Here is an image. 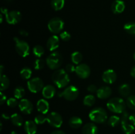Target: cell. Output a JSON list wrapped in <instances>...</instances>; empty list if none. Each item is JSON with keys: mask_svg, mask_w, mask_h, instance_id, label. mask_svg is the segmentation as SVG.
Segmentation results:
<instances>
[{"mask_svg": "<svg viewBox=\"0 0 135 134\" xmlns=\"http://www.w3.org/2000/svg\"><path fill=\"white\" fill-rule=\"evenodd\" d=\"M52 80L57 87L63 88L68 85L70 78L67 71L63 69H57L53 73Z\"/></svg>", "mask_w": 135, "mask_h": 134, "instance_id": "obj_1", "label": "cell"}, {"mask_svg": "<svg viewBox=\"0 0 135 134\" xmlns=\"http://www.w3.org/2000/svg\"><path fill=\"white\" fill-rule=\"evenodd\" d=\"M126 105L125 101L119 97H114L109 100L107 103V107L113 113L122 114L125 111Z\"/></svg>", "mask_w": 135, "mask_h": 134, "instance_id": "obj_2", "label": "cell"}, {"mask_svg": "<svg viewBox=\"0 0 135 134\" xmlns=\"http://www.w3.org/2000/svg\"><path fill=\"white\" fill-rule=\"evenodd\" d=\"M89 118L94 123H103L108 119V114L103 108L97 107L90 112Z\"/></svg>", "mask_w": 135, "mask_h": 134, "instance_id": "obj_3", "label": "cell"}, {"mask_svg": "<svg viewBox=\"0 0 135 134\" xmlns=\"http://www.w3.org/2000/svg\"><path fill=\"white\" fill-rule=\"evenodd\" d=\"M63 59L62 55L59 52H53L47 56L46 64L51 70L58 69L63 63Z\"/></svg>", "mask_w": 135, "mask_h": 134, "instance_id": "obj_4", "label": "cell"}, {"mask_svg": "<svg viewBox=\"0 0 135 134\" xmlns=\"http://www.w3.org/2000/svg\"><path fill=\"white\" fill-rule=\"evenodd\" d=\"M14 42H15V49L17 53L22 57H26L30 54V46L25 41L21 40L18 38L15 37Z\"/></svg>", "mask_w": 135, "mask_h": 134, "instance_id": "obj_5", "label": "cell"}, {"mask_svg": "<svg viewBox=\"0 0 135 134\" xmlns=\"http://www.w3.org/2000/svg\"><path fill=\"white\" fill-rule=\"evenodd\" d=\"M48 29L53 34H58L63 30L64 28V22L63 20L59 17L53 18L49 21Z\"/></svg>", "mask_w": 135, "mask_h": 134, "instance_id": "obj_6", "label": "cell"}, {"mask_svg": "<svg viewBox=\"0 0 135 134\" xmlns=\"http://www.w3.org/2000/svg\"><path fill=\"white\" fill-rule=\"evenodd\" d=\"M27 86L29 91L32 93H38L43 89L44 82L40 78H34L29 80L27 83Z\"/></svg>", "mask_w": 135, "mask_h": 134, "instance_id": "obj_7", "label": "cell"}, {"mask_svg": "<svg viewBox=\"0 0 135 134\" xmlns=\"http://www.w3.org/2000/svg\"><path fill=\"white\" fill-rule=\"evenodd\" d=\"M47 122L52 127L59 128L63 123V118L59 113L56 112H53L47 115Z\"/></svg>", "mask_w": 135, "mask_h": 134, "instance_id": "obj_8", "label": "cell"}, {"mask_svg": "<svg viewBox=\"0 0 135 134\" xmlns=\"http://www.w3.org/2000/svg\"><path fill=\"white\" fill-rule=\"evenodd\" d=\"M79 95V89L74 85H69L63 91V97L66 100L69 101H73L76 99Z\"/></svg>", "mask_w": 135, "mask_h": 134, "instance_id": "obj_9", "label": "cell"}, {"mask_svg": "<svg viewBox=\"0 0 135 134\" xmlns=\"http://www.w3.org/2000/svg\"><path fill=\"white\" fill-rule=\"evenodd\" d=\"M6 21L9 24H16L18 23L22 19L21 13L18 11H11L5 14Z\"/></svg>", "mask_w": 135, "mask_h": 134, "instance_id": "obj_10", "label": "cell"}, {"mask_svg": "<svg viewBox=\"0 0 135 134\" xmlns=\"http://www.w3.org/2000/svg\"><path fill=\"white\" fill-rule=\"evenodd\" d=\"M76 75L82 79H86L90 74V68L86 64L82 63L76 67L75 70Z\"/></svg>", "mask_w": 135, "mask_h": 134, "instance_id": "obj_11", "label": "cell"}, {"mask_svg": "<svg viewBox=\"0 0 135 134\" xmlns=\"http://www.w3.org/2000/svg\"><path fill=\"white\" fill-rule=\"evenodd\" d=\"M18 107L21 112L25 114H30L33 110V105L27 99H22L18 102Z\"/></svg>", "mask_w": 135, "mask_h": 134, "instance_id": "obj_12", "label": "cell"}, {"mask_svg": "<svg viewBox=\"0 0 135 134\" xmlns=\"http://www.w3.org/2000/svg\"><path fill=\"white\" fill-rule=\"evenodd\" d=\"M102 80L106 84H112L117 80V74L113 70H107L103 73Z\"/></svg>", "mask_w": 135, "mask_h": 134, "instance_id": "obj_13", "label": "cell"}, {"mask_svg": "<svg viewBox=\"0 0 135 134\" xmlns=\"http://www.w3.org/2000/svg\"><path fill=\"white\" fill-rule=\"evenodd\" d=\"M59 39L56 35H53L47 41V47L50 51H54L59 47Z\"/></svg>", "mask_w": 135, "mask_h": 134, "instance_id": "obj_14", "label": "cell"}, {"mask_svg": "<svg viewBox=\"0 0 135 134\" xmlns=\"http://www.w3.org/2000/svg\"><path fill=\"white\" fill-rule=\"evenodd\" d=\"M125 9V4L122 0H115L112 5V11L114 14H120Z\"/></svg>", "mask_w": 135, "mask_h": 134, "instance_id": "obj_15", "label": "cell"}, {"mask_svg": "<svg viewBox=\"0 0 135 134\" xmlns=\"http://www.w3.org/2000/svg\"><path fill=\"white\" fill-rule=\"evenodd\" d=\"M112 91L111 88L108 86H103L102 87L98 89L96 94L97 97L101 99H105L109 98L111 96Z\"/></svg>", "mask_w": 135, "mask_h": 134, "instance_id": "obj_16", "label": "cell"}, {"mask_svg": "<svg viewBox=\"0 0 135 134\" xmlns=\"http://www.w3.org/2000/svg\"><path fill=\"white\" fill-rule=\"evenodd\" d=\"M56 93V89L53 85H47L45 86L42 89V95L45 99L53 98Z\"/></svg>", "mask_w": 135, "mask_h": 134, "instance_id": "obj_17", "label": "cell"}, {"mask_svg": "<svg viewBox=\"0 0 135 134\" xmlns=\"http://www.w3.org/2000/svg\"><path fill=\"white\" fill-rule=\"evenodd\" d=\"M98 129L94 123H87L83 126L82 130L83 134H98Z\"/></svg>", "mask_w": 135, "mask_h": 134, "instance_id": "obj_18", "label": "cell"}, {"mask_svg": "<svg viewBox=\"0 0 135 134\" xmlns=\"http://www.w3.org/2000/svg\"><path fill=\"white\" fill-rule=\"evenodd\" d=\"M24 129L26 134H36L37 124L34 121H26L25 123Z\"/></svg>", "mask_w": 135, "mask_h": 134, "instance_id": "obj_19", "label": "cell"}, {"mask_svg": "<svg viewBox=\"0 0 135 134\" xmlns=\"http://www.w3.org/2000/svg\"><path fill=\"white\" fill-rule=\"evenodd\" d=\"M36 106L38 112L43 114H46L48 112L49 109H50V105H49L48 102L44 99H40L37 102Z\"/></svg>", "mask_w": 135, "mask_h": 134, "instance_id": "obj_20", "label": "cell"}, {"mask_svg": "<svg viewBox=\"0 0 135 134\" xmlns=\"http://www.w3.org/2000/svg\"><path fill=\"white\" fill-rule=\"evenodd\" d=\"M83 124V120L78 116H73L69 120V125L73 129H78Z\"/></svg>", "mask_w": 135, "mask_h": 134, "instance_id": "obj_21", "label": "cell"}, {"mask_svg": "<svg viewBox=\"0 0 135 134\" xmlns=\"http://www.w3.org/2000/svg\"><path fill=\"white\" fill-rule=\"evenodd\" d=\"M131 92V89L129 84H124L120 85L119 87V93L120 95H121L123 97H128Z\"/></svg>", "mask_w": 135, "mask_h": 134, "instance_id": "obj_22", "label": "cell"}, {"mask_svg": "<svg viewBox=\"0 0 135 134\" xmlns=\"http://www.w3.org/2000/svg\"><path fill=\"white\" fill-rule=\"evenodd\" d=\"M121 123V129L125 134H132L134 131V127L130 122Z\"/></svg>", "mask_w": 135, "mask_h": 134, "instance_id": "obj_23", "label": "cell"}, {"mask_svg": "<svg viewBox=\"0 0 135 134\" xmlns=\"http://www.w3.org/2000/svg\"><path fill=\"white\" fill-rule=\"evenodd\" d=\"M11 121L14 126H18V127L22 126V123H23L22 117L17 113L12 114L11 116Z\"/></svg>", "mask_w": 135, "mask_h": 134, "instance_id": "obj_24", "label": "cell"}, {"mask_svg": "<svg viewBox=\"0 0 135 134\" xmlns=\"http://www.w3.org/2000/svg\"><path fill=\"white\" fill-rule=\"evenodd\" d=\"M65 0H51V6L55 11H60L63 8Z\"/></svg>", "mask_w": 135, "mask_h": 134, "instance_id": "obj_25", "label": "cell"}, {"mask_svg": "<svg viewBox=\"0 0 135 134\" xmlns=\"http://www.w3.org/2000/svg\"><path fill=\"white\" fill-rule=\"evenodd\" d=\"M0 81H1V88H0L1 91L6 90L10 85L9 79L5 75H2L0 76Z\"/></svg>", "mask_w": 135, "mask_h": 134, "instance_id": "obj_26", "label": "cell"}, {"mask_svg": "<svg viewBox=\"0 0 135 134\" xmlns=\"http://www.w3.org/2000/svg\"><path fill=\"white\" fill-rule=\"evenodd\" d=\"M71 58V60L74 64H79L83 60V55L79 51H75V52L73 53Z\"/></svg>", "mask_w": 135, "mask_h": 134, "instance_id": "obj_27", "label": "cell"}, {"mask_svg": "<svg viewBox=\"0 0 135 134\" xmlns=\"http://www.w3.org/2000/svg\"><path fill=\"white\" fill-rule=\"evenodd\" d=\"M121 122V118L115 115L109 117L108 120V124L112 127H115Z\"/></svg>", "mask_w": 135, "mask_h": 134, "instance_id": "obj_28", "label": "cell"}, {"mask_svg": "<svg viewBox=\"0 0 135 134\" xmlns=\"http://www.w3.org/2000/svg\"><path fill=\"white\" fill-rule=\"evenodd\" d=\"M95 102H96V99L93 95H88L84 97L83 100V103L87 106H93Z\"/></svg>", "mask_w": 135, "mask_h": 134, "instance_id": "obj_29", "label": "cell"}, {"mask_svg": "<svg viewBox=\"0 0 135 134\" xmlns=\"http://www.w3.org/2000/svg\"><path fill=\"white\" fill-rule=\"evenodd\" d=\"M21 76L24 80H28L32 76V70L28 67H25L22 68L20 72Z\"/></svg>", "mask_w": 135, "mask_h": 134, "instance_id": "obj_30", "label": "cell"}, {"mask_svg": "<svg viewBox=\"0 0 135 134\" xmlns=\"http://www.w3.org/2000/svg\"><path fill=\"white\" fill-rule=\"evenodd\" d=\"M124 30L128 34L135 35V22H130L125 24L124 26Z\"/></svg>", "mask_w": 135, "mask_h": 134, "instance_id": "obj_31", "label": "cell"}, {"mask_svg": "<svg viewBox=\"0 0 135 134\" xmlns=\"http://www.w3.org/2000/svg\"><path fill=\"white\" fill-rule=\"evenodd\" d=\"M14 96L16 99H22L25 95V90L21 86H18L14 89Z\"/></svg>", "mask_w": 135, "mask_h": 134, "instance_id": "obj_32", "label": "cell"}, {"mask_svg": "<svg viewBox=\"0 0 135 134\" xmlns=\"http://www.w3.org/2000/svg\"><path fill=\"white\" fill-rule=\"evenodd\" d=\"M33 54L37 57L40 58L44 54V49L41 45H36L33 48Z\"/></svg>", "mask_w": 135, "mask_h": 134, "instance_id": "obj_33", "label": "cell"}, {"mask_svg": "<svg viewBox=\"0 0 135 134\" xmlns=\"http://www.w3.org/2000/svg\"><path fill=\"white\" fill-rule=\"evenodd\" d=\"M127 105L129 109L135 110V95H130L127 97Z\"/></svg>", "mask_w": 135, "mask_h": 134, "instance_id": "obj_34", "label": "cell"}, {"mask_svg": "<svg viewBox=\"0 0 135 134\" xmlns=\"http://www.w3.org/2000/svg\"><path fill=\"white\" fill-rule=\"evenodd\" d=\"M47 121V116H45L43 114L37 115L34 118V122L36 123V124L40 125L43 124Z\"/></svg>", "mask_w": 135, "mask_h": 134, "instance_id": "obj_35", "label": "cell"}, {"mask_svg": "<svg viewBox=\"0 0 135 134\" xmlns=\"http://www.w3.org/2000/svg\"><path fill=\"white\" fill-rule=\"evenodd\" d=\"M45 61L44 59H38L34 63V67L36 70H41L44 67Z\"/></svg>", "mask_w": 135, "mask_h": 134, "instance_id": "obj_36", "label": "cell"}, {"mask_svg": "<svg viewBox=\"0 0 135 134\" xmlns=\"http://www.w3.org/2000/svg\"><path fill=\"white\" fill-rule=\"evenodd\" d=\"M7 104L11 108H15L17 106V105H18L17 100L16 99L15 97V98H9L7 101Z\"/></svg>", "mask_w": 135, "mask_h": 134, "instance_id": "obj_37", "label": "cell"}, {"mask_svg": "<svg viewBox=\"0 0 135 134\" xmlns=\"http://www.w3.org/2000/svg\"><path fill=\"white\" fill-rule=\"evenodd\" d=\"M60 37L62 40L65 41V42H68V41L70 40L71 36L69 33L66 31H64L60 34Z\"/></svg>", "mask_w": 135, "mask_h": 134, "instance_id": "obj_38", "label": "cell"}, {"mask_svg": "<svg viewBox=\"0 0 135 134\" xmlns=\"http://www.w3.org/2000/svg\"><path fill=\"white\" fill-rule=\"evenodd\" d=\"M129 114L127 111L123 112L121 114V123H124V122H129Z\"/></svg>", "mask_w": 135, "mask_h": 134, "instance_id": "obj_39", "label": "cell"}, {"mask_svg": "<svg viewBox=\"0 0 135 134\" xmlns=\"http://www.w3.org/2000/svg\"><path fill=\"white\" fill-rule=\"evenodd\" d=\"M75 70H76V67L73 64H69L66 66L65 70L67 71V73H72V72H75Z\"/></svg>", "mask_w": 135, "mask_h": 134, "instance_id": "obj_40", "label": "cell"}, {"mask_svg": "<svg viewBox=\"0 0 135 134\" xmlns=\"http://www.w3.org/2000/svg\"><path fill=\"white\" fill-rule=\"evenodd\" d=\"M87 89H88V91L90 92V93H95V92H97L98 91L97 87L95 85H94V84L90 85L88 87V88H87Z\"/></svg>", "mask_w": 135, "mask_h": 134, "instance_id": "obj_41", "label": "cell"}, {"mask_svg": "<svg viewBox=\"0 0 135 134\" xmlns=\"http://www.w3.org/2000/svg\"><path fill=\"white\" fill-rule=\"evenodd\" d=\"M0 94H1V97H0V104H1V105H3L4 102L6 101V96H5V95L3 94V93L2 91H1Z\"/></svg>", "mask_w": 135, "mask_h": 134, "instance_id": "obj_42", "label": "cell"}, {"mask_svg": "<svg viewBox=\"0 0 135 134\" xmlns=\"http://www.w3.org/2000/svg\"><path fill=\"white\" fill-rule=\"evenodd\" d=\"M129 122L133 125V126H135V114H132L129 116Z\"/></svg>", "mask_w": 135, "mask_h": 134, "instance_id": "obj_43", "label": "cell"}, {"mask_svg": "<svg viewBox=\"0 0 135 134\" xmlns=\"http://www.w3.org/2000/svg\"><path fill=\"white\" fill-rule=\"evenodd\" d=\"M19 34L24 37H27L28 35V32L27 31H26L25 30H20Z\"/></svg>", "mask_w": 135, "mask_h": 134, "instance_id": "obj_44", "label": "cell"}, {"mask_svg": "<svg viewBox=\"0 0 135 134\" xmlns=\"http://www.w3.org/2000/svg\"><path fill=\"white\" fill-rule=\"evenodd\" d=\"M51 134H65V133L61 130H55V131H52Z\"/></svg>", "mask_w": 135, "mask_h": 134, "instance_id": "obj_45", "label": "cell"}, {"mask_svg": "<svg viewBox=\"0 0 135 134\" xmlns=\"http://www.w3.org/2000/svg\"><path fill=\"white\" fill-rule=\"evenodd\" d=\"M2 118L4 120H8L11 118V116L8 114H5V113H3L2 114Z\"/></svg>", "mask_w": 135, "mask_h": 134, "instance_id": "obj_46", "label": "cell"}, {"mask_svg": "<svg viewBox=\"0 0 135 134\" xmlns=\"http://www.w3.org/2000/svg\"><path fill=\"white\" fill-rule=\"evenodd\" d=\"M131 75L132 77L135 78V65L132 68L131 70Z\"/></svg>", "mask_w": 135, "mask_h": 134, "instance_id": "obj_47", "label": "cell"}, {"mask_svg": "<svg viewBox=\"0 0 135 134\" xmlns=\"http://www.w3.org/2000/svg\"><path fill=\"white\" fill-rule=\"evenodd\" d=\"M1 13H3V14H5L8 12V10L6 9V8L2 7V8H1Z\"/></svg>", "mask_w": 135, "mask_h": 134, "instance_id": "obj_48", "label": "cell"}, {"mask_svg": "<svg viewBox=\"0 0 135 134\" xmlns=\"http://www.w3.org/2000/svg\"><path fill=\"white\" fill-rule=\"evenodd\" d=\"M3 66L1 65V67H0V76H2L3 75Z\"/></svg>", "mask_w": 135, "mask_h": 134, "instance_id": "obj_49", "label": "cell"}, {"mask_svg": "<svg viewBox=\"0 0 135 134\" xmlns=\"http://www.w3.org/2000/svg\"><path fill=\"white\" fill-rule=\"evenodd\" d=\"M3 22V17H2V14H1V23H2Z\"/></svg>", "mask_w": 135, "mask_h": 134, "instance_id": "obj_50", "label": "cell"}, {"mask_svg": "<svg viewBox=\"0 0 135 134\" xmlns=\"http://www.w3.org/2000/svg\"><path fill=\"white\" fill-rule=\"evenodd\" d=\"M11 134H17V133H16L15 131H13V132L11 133Z\"/></svg>", "mask_w": 135, "mask_h": 134, "instance_id": "obj_51", "label": "cell"}, {"mask_svg": "<svg viewBox=\"0 0 135 134\" xmlns=\"http://www.w3.org/2000/svg\"><path fill=\"white\" fill-rule=\"evenodd\" d=\"M133 57H134V60H135V53H134V55H133Z\"/></svg>", "mask_w": 135, "mask_h": 134, "instance_id": "obj_52", "label": "cell"}]
</instances>
